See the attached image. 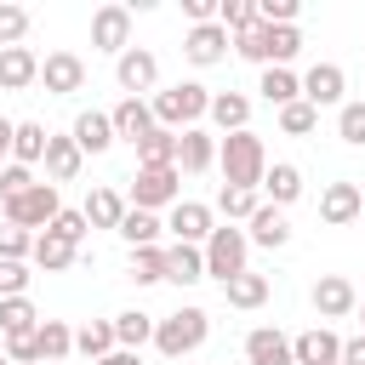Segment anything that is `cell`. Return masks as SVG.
<instances>
[{"label":"cell","instance_id":"6da1fadb","mask_svg":"<svg viewBox=\"0 0 365 365\" xmlns=\"http://www.w3.org/2000/svg\"><path fill=\"white\" fill-rule=\"evenodd\" d=\"M217 165H222V188H262L268 148L257 131H228L217 137Z\"/></svg>","mask_w":365,"mask_h":365},{"label":"cell","instance_id":"7a4b0ae2","mask_svg":"<svg viewBox=\"0 0 365 365\" xmlns=\"http://www.w3.org/2000/svg\"><path fill=\"white\" fill-rule=\"evenodd\" d=\"M148 108H154V125H165V131H188V125H200V120H205L211 91H205L200 80H182V86L154 91V97H148Z\"/></svg>","mask_w":365,"mask_h":365},{"label":"cell","instance_id":"3957f363","mask_svg":"<svg viewBox=\"0 0 365 365\" xmlns=\"http://www.w3.org/2000/svg\"><path fill=\"white\" fill-rule=\"evenodd\" d=\"M205 336H211V314H205V308H177V314L154 319V348H160L165 359H182V354H194Z\"/></svg>","mask_w":365,"mask_h":365},{"label":"cell","instance_id":"277c9868","mask_svg":"<svg viewBox=\"0 0 365 365\" xmlns=\"http://www.w3.org/2000/svg\"><path fill=\"white\" fill-rule=\"evenodd\" d=\"M200 257H205V279H217V285H228L234 274H245V257H251V240H245V228H234V222H222V228H211V240L200 245Z\"/></svg>","mask_w":365,"mask_h":365},{"label":"cell","instance_id":"5b68a950","mask_svg":"<svg viewBox=\"0 0 365 365\" xmlns=\"http://www.w3.org/2000/svg\"><path fill=\"white\" fill-rule=\"evenodd\" d=\"M182 200V171L177 165H137V177H131V205L137 211H171Z\"/></svg>","mask_w":365,"mask_h":365},{"label":"cell","instance_id":"8992f818","mask_svg":"<svg viewBox=\"0 0 365 365\" xmlns=\"http://www.w3.org/2000/svg\"><path fill=\"white\" fill-rule=\"evenodd\" d=\"M63 211V200H57V188L51 182H34L29 194H17V200H6V222H17L23 234H34V228H51V217Z\"/></svg>","mask_w":365,"mask_h":365},{"label":"cell","instance_id":"52a82bcc","mask_svg":"<svg viewBox=\"0 0 365 365\" xmlns=\"http://www.w3.org/2000/svg\"><path fill=\"white\" fill-rule=\"evenodd\" d=\"M114 80H120L125 97H143V91H154V80H160V57H154L148 46H125V51L114 57Z\"/></svg>","mask_w":365,"mask_h":365},{"label":"cell","instance_id":"ba28073f","mask_svg":"<svg viewBox=\"0 0 365 365\" xmlns=\"http://www.w3.org/2000/svg\"><path fill=\"white\" fill-rule=\"evenodd\" d=\"M91 46L120 57L131 46V6H97L91 11Z\"/></svg>","mask_w":365,"mask_h":365},{"label":"cell","instance_id":"9c48e42d","mask_svg":"<svg viewBox=\"0 0 365 365\" xmlns=\"http://www.w3.org/2000/svg\"><path fill=\"white\" fill-rule=\"evenodd\" d=\"M342 91H348V74H342L336 63H314V68L302 74V103H308V108H331V103L342 108V103H348Z\"/></svg>","mask_w":365,"mask_h":365},{"label":"cell","instance_id":"30bf717a","mask_svg":"<svg viewBox=\"0 0 365 365\" xmlns=\"http://www.w3.org/2000/svg\"><path fill=\"white\" fill-rule=\"evenodd\" d=\"M40 86H46L51 97H74V91L86 86V63H80L74 51H46V63H40Z\"/></svg>","mask_w":365,"mask_h":365},{"label":"cell","instance_id":"8fae6325","mask_svg":"<svg viewBox=\"0 0 365 365\" xmlns=\"http://www.w3.org/2000/svg\"><path fill=\"white\" fill-rule=\"evenodd\" d=\"M165 228L177 234V245H205L217 222H211V205H200V200H177L171 217H165Z\"/></svg>","mask_w":365,"mask_h":365},{"label":"cell","instance_id":"7c38bea8","mask_svg":"<svg viewBox=\"0 0 365 365\" xmlns=\"http://www.w3.org/2000/svg\"><path fill=\"white\" fill-rule=\"evenodd\" d=\"M228 46H234V34H228L222 23H200V29H188L182 57H188V63H200V68H211V63H222V57H228Z\"/></svg>","mask_w":365,"mask_h":365},{"label":"cell","instance_id":"4fadbf2b","mask_svg":"<svg viewBox=\"0 0 365 365\" xmlns=\"http://www.w3.org/2000/svg\"><path fill=\"white\" fill-rule=\"evenodd\" d=\"M171 165H177V171H188V177L211 171V165H217V137H211V131H200V125L177 131V160H171Z\"/></svg>","mask_w":365,"mask_h":365},{"label":"cell","instance_id":"5bb4252c","mask_svg":"<svg viewBox=\"0 0 365 365\" xmlns=\"http://www.w3.org/2000/svg\"><path fill=\"white\" fill-rule=\"evenodd\" d=\"M291 354H297V365H336L342 359V336L331 325H308L302 336H291Z\"/></svg>","mask_w":365,"mask_h":365},{"label":"cell","instance_id":"9a60e30c","mask_svg":"<svg viewBox=\"0 0 365 365\" xmlns=\"http://www.w3.org/2000/svg\"><path fill=\"white\" fill-rule=\"evenodd\" d=\"M359 211H365V194H359V182H325V194H319V222L342 228V222H354Z\"/></svg>","mask_w":365,"mask_h":365},{"label":"cell","instance_id":"2e32d148","mask_svg":"<svg viewBox=\"0 0 365 365\" xmlns=\"http://www.w3.org/2000/svg\"><path fill=\"white\" fill-rule=\"evenodd\" d=\"M245 240H251V245H262V251H279V245L291 240V222H285V211L262 200V205L245 217Z\"/></svg>","mask_w":365,"mask_h":365},{"label":"cell","instance_id":"e0dca14e","mask_svg":"<svg viewBox=\"0 0 365 365\" xmlns=\"http://www.w3.org/2000/svg\"><path fill=\"white\" fill-rule=\"evenodd\" d=\"M359 308V291L342 279V274H319V285H314V314L319 319H342V314H354Z\"/></svg>","mask_w":365,"mask_h":365},{"label":"cell","instance_id":"ac0fdd59","mask_svg":"<svg viewBox=\"0 0 365 365\" xmlns=\"http://www.w3.org/2000/svg\"><path fill=\"white\" fill-rule=\"evenodd\" d=\"M40 165H46V182L57 188V182H74V177H80L86 154L74 148V137H51V131H46V160H40Z\"/></svg>","mask_w":365,"mask_h":365},{"label":"cell","instance_id":"d6986e66","mask_svg":"<svg viewBox=\"0 0 365 365\" xmlns=\"http://www.w3.org/2000/svg\"><path fill=\"white\" fill-rule=\"evenodd\" d=\"M245 359H251V365H297L291 336H279L274 325H257V331L245 336Z\"/></svg>","mask_w":365,"mask_h":365},{"label":"cell","instance_id":"ffe728a7","mask_svg":"<svg viewBox=\"0 0 365 365\" xmlns=\"http://www.w3.org/2000/svg\"><path fill=\"white\" fill-rule=\"evenodd\" d=\"M205 114H211V125H217L222 137H228V131H251V97H245V91H217Z\"/></svg>","mask_w":365,"mask_h":365},{"label":"cell","instance_id":"44dd1931","mask_svg":"<svg viewBox=\"0 0 365 365\" xmlns=\"http://www.w3.org/2000/svg\"><path fill=\"white\" fill-rule=\"evenodd\" d=\"M108 120H114V137H131V143H143V137L154 131V108H148V97H120Z\"/></svg>","mask_w":365,"mask_h":365},{"label":"cell","instance_id":"7402d4cb","mask_svg":"<svg viewBox=\"0 0 365 365\" xmlns=\"http://www.w3.org/2000/svg\"><path fill=\"white\" fill-rule=\"evenodd\" d=\"M68 137H74V148H80V154H108V148H114V120H108V114H97V108H86V114L74 120V131H68Z\"/></svg>","mask_w":365,"mask_h":365},{"label":"cell","instance_id":"603a6c76","mask_svg":"<svg viewBox=\"0 0 365 365\" xmlns=\"http://www.w3.org/2000/svg\"><path fill=\"white\" fill-rule=\"evenodd\" d=\"M257 194H268V205L285 211L291 200H302V171H297L291 160H274V165L262 171V188H257Z\"/></svg>","mask_w":365,"mask_h":365},{"label":"cell","instance_id":"cb8c5ba5","mask_svg":"<svg viewBox=\"0 0 365 365\" xmlns=\"http://www.w3.org/2000/svg\"><path fill=\"white\" fill-rule=\"evenodd\" d=\"M34 80H40V57L29 46H6L0 51V91H23Z\"/></svg>","mask_w":365,"mask_h":365},{"label":"cell","instance_id":"d4e9b609","mask_svg":"<svg viewBox=\"0 0 365 365\" xmlns=\"http://www.w3.org/2000/svg\"><path fill=\"white\" fill-rule=\"evenodd\" d=\"M34 348H40V365H63V359L74 354V325L40 319V325H34Z\"/></svg>","mask_w":365,"mask_h":365},{"label":"cell","instance_id":"484cf974","mask_svg":"<svg viewBox=\"0 0 365 365\" xmlns=\"http://www.w3.org/2000/svg\"><path fill=\"white\" fill-rule=\"evenodd\" d=\"M165 279H171V285H200V279H205L200 245H165Z\"/></svg>","mask_w":365,"mask_h":365},{"label":"cell","instance_id":"4316f807","mask_svg":"<svg viewBox=\"0 0 365 365\" xmlns=\"http://www.w3.org/2000/svg\"><path fill=\"white\" fill-rule=\"evenodd\" d=\"M29 257H34V268H46V274H63V268H74V245L68 240H57V234H34V245H29Z\"/></svg>","mask_w":365,"mask_h":365},{"label":"cell","instance_id":"83f0119b","mask_svg":"<svg viewBox=\"0 0 365 365\" xmlns=\"http://www.w3.org/2000/svg\"><path fill=\"white\" fill-rule=\"evenodd\" d=\"M222 297H228V308H262V302H268V274L245 268V274H234V279L222 285Z\"/></svg>","mask_w":365,"mask_h":365},{"label":"cell","instance_id":"f1b7e54d","mask_svg":"<svg viewBox=\"0 0 365 365\" xmlns=\"http://www.w3.org/2000/svg\"><path fill=\"white\" fill-rule=\"evenodd\" d=\"M143 342H154V314H143V308H125V314H114V348H143Z\"/></svg>","mask_w":365,"mask_h":365},{"label":"cell","instance_id":"f546056e","mask_svg":"<svg viewBox=\"0 0 365 365\" xmlns=\"http://www.w3.org/2000/svg\"><path fill=\"white\" fill-rule=\"evenodd\" d=\"M46 160V125H34V120H23L17 131H11V165H40Z\"/></svg>","mask_w":365,"mask_h":365},{"label":"cell","instance_id":"4dcf8cb0","mask_svg":"<svg viewBox=\"0 0 365 365\" xmlns=\"http://www.w3.org/2000/svg\"><path fill=\"white\" fill-rule=\"evenodd\" d=\"M80 211H86V222H91V228H120V217H125V200H120L114 188H91Z\"/></svg>","mask_w":365,"mask_h":365},{"label":"cell","instance_id":"1f68e13d","mask_svg":"<svg viewBox=\"0 0 365 365\" xmlns=\"http://www.w3.org/2000/svg\"><path fill=\"white\" fill-rule=\"evenodd\" d=\"M160 228H165V222H160L154 211H137V205H125V217H120V228H114V234H120V240L137 251V245H154V240H160Z\"/></svg>","mask_w":365,"mask_h":365},{"label":"cell","instance_id":"d6a6232c","mask_svg":"<svg viewBox=\"0 0 365 365\" xmlns=\"http://www.w3.org/2000/svg\"><path fill=\"white\" fill-rule=\"evenodd\" d=\"M257 91H262V103H274V108H285V103H297V97H302V80H297L291 68H262V80H257Z\"/></svg>","mask_w":365,"mask_h":365},{"label":"cell","instance_id":"836d02e7","mask_svg":"<svg viewBox=\"0 0 365 365\" xmlns=\"http://www.w3.org/2000/svg\"><path fill=\"white\" fill-rule=\"evenodd\" d=\"M74 354H86L91 365H97L103 354H114V319H91V325H80V331H74Z\"/></svg>","mask_w":365,"mask_h":365},{"label":"cell","instance_id":"e575fe53","mask_svg":"<svg viewBox=\"0 0 365 365\" xmlns=\"http://www.w3.org/2000/svg\"><path fill=\"white\" fill-rule=\"evenodd\" d=\"M34 325H40V308H34L29 297H6V302H0V331H6V336H29Z\"/></svg>","mask_w":365,"mask_h":365},{"label":"cell","instance_id":"d590c367","mask_svg":"<svg viewBox=\"0 0 365 365\" xmlns=\"http://www.w3.org/2000/svg\"><path fill=\"white\" fill-rule=\"evenodd\" d=\"M171 160H177V131L154 125V131L137 143V165H171Z\"/></svg>","mask_w":365,"mask_h":365},{"label":"cell","instance_id":"8d00e7d4","mask_svg":"<svg viewBox=\"0 0 365 365\" xmlns=\"http://www.w3.org/2000/svg\"><path fill=\"white\" fill-rule=\"evenodd\" d=\"M131 279L137 285H160L165 279V245H137L131 251Z\"/></svg>","mask_w":365,"mask_h":365},{"label":"cell","instance_id":"74e56055","mask_svg":"<svg viewBox=\"0 0 365 365\" xmlns=\"http://www.w3.org/2000/svg\"><path fill=\"white\" fill-rule=\"evenodd\" d=\"M257 205H262V194H257V188H217V211H222L228 222H245Z\"/></svg>","mask_w":365,"mask_h":365},{"label":"cell","instance_id":"f35d334b","mask_svg":"<svg viewBox=\"0 0 365 365\" xmlns=\"http://www.w3.org/2000/svg\"><path fill=\"white\" fill-rule=\"evenodd\" d=\"M314 125H319V108H308V103H302V97H297V103H285V108H279V131H285V137H308V131H314Z\"/></svg>","mask_w":365,"mask_h":365},{"label":"cell","instance_id":"ab89813d","mask_svg":"<svg viewBox=\"0 0 365 365\" xmlns=\"http://www.w3.org/2000/svg\"><path fill=\"white\" fill-rule=\"evenodd\" d=\"M217 23H222L228 34H245V29L257 23V6H251V0H217Z\"/></svg>","mask_w":365,"mask_h":365},{"label":"cell","instance_id":"60d3db41","mask_svg":"<svg viewBox=\"0 0 365 365\" xmlns=\"http://www.w3.org/2000/svg\"><path fill=\"white\" fill-rule=\"evenodd\" d=\"M40 234H57V240H68V245L80 251V240L91 234V222H86V211H57V217H51V228H40Z\"/></svg>","mask_w":365,"mask_h":365},{"label":"cell","instance_id":"b9f144b4","mask_svg":"<svg viewBox=\"0 0 365 365\" xmlns=\"http://www.w3.org/2000/svg\"><path fill=\"white\" fill-rule=\"evenodd\" d=\"M336 137L354 143V148H365V103H342L336 108Z\"/></svg>","mask_w":365,"mask_h":365},{"label":"cell","instance_id":"7bdbcfd3","mask_svg":"<svg viewBox=\"0 0 365 365\" xmlns=\"http://www.w3.org/2000/svg\"><path fill=\"white\" fill-rule=\"evenodd\" d=\"M34 182H40V177H34L29 165H11V160L0 165V200H17V194H29Z\"/></svg>","mask_w":365,"mask_h":365},{"label":"cell","instance_id":"ee69618b","mask_svg":"<svg viewBox=\"0 0 365 365\" xmlns=\"http://www.w3.org/2000/svg\"><path fill=\"white\" fill-rule=\"evenodd\" d=\"M23 34H29V11H23V6H6V0H0V51H6V46H17Z\"/></svg>","mask_w":365,"mask_h":365},{"label":"cell","instance_id":"f6af8a7d","mask_svg":"<svg viewBox=\"0 0 365 365\" xmlns=\"http://www.w3.org/2000/svg\"><path fill=\"white\" fill-rule=\"evenodd\" d=\"M6 297H29V268L11 262V257H0V302Z\"/></svg>","mask_w":365,"mask_h":365},{"label":"cell","instance_id":"bcb514c9","mask_svg":"<svg viewBox=\"0 0 365 365\" xmlns=\"http://www.w3.org/2000/svg\"><path fill=\"white\" fill-rule=\"evenodd\" d=\"M29 245H34V234H23L17 222H0V257L23 262V257H29Z\"/></svg>","mask_w":365,"mask_h":365},{"label":"cell","instance_id":"7dc6e473","mask_svg":"<svg viewBox=\"0 0 365 365\" xmlns=\"http://www.w3.org/2000/svg\"><path fill=\"white\" fill-rule=\"evenodd\" d=\"M6 365H40V348H34V331H29V336H6Z\"/></svg>","mask_w":365,"mask_h":365},{"label":"cell","instance_id":"c3c4849f","mask_svg":"<svg viewBox=\"0 0 365 365\" xmlns=\"http://www.w3.org/2000/svg\"><path fill=\"white\" fill-rule=\"evenodd\" d=\"M336 365H365V336H348L342 342V359Z\"/></svg>","mask_w":365,"mask_h":365},{"label":"cell","instance_id":"681fc988","mask_svg":"<svg viewBox=\"0 0 365 365\" xmlns=\"http://www.w3.org/2000/svg\"><path fill=\"white\" fill-rule=\"evenodd\" d=\"M97 365H143V354H131V348H114V354H103Z\"/></svg>","mask_w":365,"mask_h":365},{"label":"cell","instance_id":"f907efd6","mask_svg":"<svg viewBox=\"0 0 365 365\" xmlns=\"http://www.w3.org/2000/svg\"><path fill=\"white\" fill-rule=\"evenodd\" d=\"M11 131H17V125H11V120H6V114H0V165H6V160H11Z\"/></svg>","mask_w":365,"mask_h":365},{"label":"cell","instance_id":"816d5d0a","mask_svg":"<svg viewBox=\"0 0 365 365\" xmlns=\"http://www.w3.org/2000/svg\"><path fill=\"white\" fill-rule=\"evenodd\" d=\"M359 319H365V297H359ZM359 336H365V331H359Z\"/></svg>","mask_w":365,"mask_h":365},{"label":"cell","instance_id":"f5cc1de1","mask_svg":"<svg viewBox=\"0 0 365 365\" xmlns=\"http://www.w3.org/2000/svg\"><path fill=\"white\" fill-rule=\"evenodd\" d=\"M0 365H6V354H0Z\"/></svg>","mask_w":365,"mask_h":365},{"label":"cell","instance_id":"db71d44e","mask_svg":"<svg viewBox=\"0 0 365 365\" xmlns=\"http://www.w3.org/2000/svg\"><path fill=\"white\" fill-rule=\"evenodd\" d=\"M63 365H68V359H63Z\"/></svg>","mask_w":365,"mask_h":365}]
</instances>
